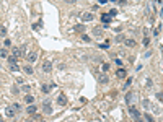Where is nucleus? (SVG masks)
<instances>
[{"instance_id":"obj_1","label":"nucleus","mask_w":163,"mask_h":122,"mask_svg":"<svg viewBox=\"0 0 163 122\" xmlns=\"http://www.w3.org/2000/svg\"><path fill=\"white\" fill-rule=\"evenodd\" d=\"M57 104H59V106H67V98L64 95H60L57 98Z\"/></svg>"},{"instance_id":"obj_2","label":"nucleus","mask_w":163,"mask_h":122,"mask_svg":"<svg viewBox=\"0 0 163 122\" xmlns=\"http://www.w3.org/2000/svg\"><path fill=\"white\" fill-rule=\"evenodd\" d=\"M51 68H52V62H51V60H46V62L43 63V70L44 72H51Z\"/></svg>"},{"instance_id":"obj_3","label":"nucleus","mask_w":163,"mask_h":122,"mask_svg":"<svg viewBox=\"0 0 163 122\" xmlns=\"http://www.w3.org/2000/svg\"><path fill=\"white\" fill-rule=\"evenodd\" d=\"M43 109H44V114H52V107H51V104H47V101H44Z\"/></svg>"},{"instance_id":"obj_4","label":"nucleus","mask_w":163,"mask_h":122,"mask_svg":"<svg viewBox=\"0 0 163 122\" xmlns=\"http://www.w3.org/2000/svg\"><path fill=\"white\" fill-rule=\"evenodd\" d=\"M82 20L85 21V23L86 21H91L93 20V13H83V15H82Z\"/></svg>"},{"instance_id":"obj_5","label":"nucleus","mask_w":163,"mask_h":122,"mask_svg":"<svg viewBox=\"0 0 163 122\" xmlns=\"http://www.w3.org/2000/svg\"><path fill=\"white\" fill-rule=\"evenodd\" d=\"M36 59H38V54H36V52H29V54H28V62H36Z\"/></svg>"},{"instance_id":"obj_6","label":"nucleus","mask_w":163,"mask_h":122,"mask_svg":"<svg viewBox=\"0 0 163 122\" xmlns=\"http://www.w3.org/2000/svg\"><path fill=\"white\" fill-rule=\"evenodd\" d=\"M129 112H131V114L134 116V117H139V116H140L139 109H137V107H134V106H131V107H129Z\"/></svg>"},{"instance_id":"obj_7","label":"nucleus","mask_w":163,"mask_h":122,"mask_svg":"<svg viewBox=\"0 0 163 122\" xmlns=\"http://www.w3.org/2000/svg\"><path fill=\"white\" fill-rule=\"evenodd\" d=\"M101 21L105 23V26H109V21H111V16H109V15H101Z\"/></svg>"},{"instance_id":"obj_8","label":"nucleus","mask_w":163,"mask_h":122,"mask_svg":"<svg viewBox=\"0 0 163 122\" xmlns=\"http://www.w3.org/2000/svg\"><path fill=\"white\" fill-rule=\"evenodd\" d=\"M15 107H13V106H10V107H7V116H8V117H13V116H15Z\"/></svg>"},{"instance_id":"obj_9","label":"nucleus","mask_w":163,"mask_h":122,"mask_svg":"<svg viewBox=\"0 0 163 122\" xmlns=\"http://www.w3.org/2000/svg\"><path fill=\"white\" fill-rule=\"evenodd\" d=\"M26 112H28V114H36V106H33V104H29V106H28L26 107Z\"/></svg>"},{"instance_id":"obj_10","label":"nucleus","mask_w":163,"mask_h":122,"mask_svg":"<svg viewBox=\"0 0 163 122\" xmlns=\"http://www.w3.org/2000/svg\"><path fill=\"white\" fill-rule=\"evenodd\" d=\"M23 72H25V73H28V75H33V67H31V65H25Z\"/></svg>"},{"instance_id":"obj_11","label":"nucleus","mask_w":163,"mask_h":122,"mask_svg":"<svg viewBox=\"0 0 163 122\" xmlns=\"http://www.w3.org/2000/svg\"><path fill=\"white\" fill-rule=\"evenodd\" d=\"M116 75L119 77V78H124V77H126V70H124V68H119V70L116 72Z\"/></svg>"},{"instance_id":"obj_12","label":"nucleus","mask_w":163,"mask_h":122,"mask_svg":"<svg viewBox=\"0 0 163 122\" xmlns=\"http://www.w3.org/2000/svg\"><path fill=\"white\" fill-rule=\"evenodd\" d=\"M7 60H8V65H10V63H16V57H15V55H8Z\"/></svg>"},{"instance_id":"obj_13","label":"nucleus","mask_w":163,"mask_h":122,"mask_svg":"<svg viewBox=\"0 0 163 122\" xmlns=\"http://www.w3.org/2000/svg\"><path fill=\"white\" fill-rule=\"evenodd\" d=\"M25 101H26L28 104H33V101H34V98H33L31 95H26V96H25Z\"/></svg>"},{"instance_id":"obj_14","label":"nucleus","mask_w":163,"mask_h":122,"mask_svg":"<svg viewBox=\"0 0 163 122\" xmlns=\"http://www.w3.org/2000/svg\"><path fill=\"white\" fill-rule=\"evenodd\" d=\"M10 70L12 72H20V67L16 65V63H10Z\"/></svg>"},{"instance_id":"obj_15","label":"nucleus","mask_w":163,"mask_h":122,"mask_svg":"<svg viewBox=\"0 0 163 122\" xmlns=\"http://www.w3.org/2000/svg\"><path fill=\"white\" fill-rule=\"evenodd\" d=\"M126 46H129V47H134V46H136V41H132V39H126Z\"/></svg>"},{"instance_id":"obj_16","label":"nucleus","mask_w":163,"mask_h":122,"mask_svg":"<svg viewBox=\"0 0 163 122\" xmlns=\"http://www.w3.org/2000/svg\"><path fill=\"white\" fill-rule=\"evenodd\" d=\"M93 34H96V36H100V34H103V29H101V28H95V29H93Z\"/></svg>"},{"instance_id":"obj_17","label":"nucleus","mask_w":163,"mask_h":122,"mask_svg":"<svg viewBox=\"0 0 163 122\" xmlns=\"http://www.w3.org/2000/svg\"><path fill=\"white\" fill-rule=\"evenodd\" d=\"M85 29V24H77L75 26V31H83Z\"/></svg>"},{"instance_id":"obj_18","label":"nucleus","mask_w":163,"mask_h":122,"mask_svg":"<svg viewBox=\"0 0 163 122\" xmlns=\"http://www.w3.org/2000/svg\"><path fill=\"white\" fill-rule=\"evenodd\" d=\"M145 119H147V121H148V122H155V119L152 117V116H150V114H145Z\"/></svg>"},{"instance_id":"obj_19","label":"nucleus","mask_w":163,"mask_h":122,"mask_svg":"<svg viewBox=\"0 0 163 122\" xmlns=\"http://www.w3.org/2000/svg\"><path fill=\"white\" fill-rule=\"evenodd\" d=\"M157 99H158L160 102H163V93H157Z\"/></svg>"},{"instance_id":"obj_20","label":"nucleus","mask_w":163,"mask_h":122,"mask_svg":"<svg viewBox=\"0 0 163 122\" xmlns=\"http://www.w3.org/2000/svg\"><path fill=\"white\" fill-rule=\"evenodd\" d=\"M3 46H5V47H10V46H12V41H10V39H5Z\"/></svg>"},{"instance_id":"obj_21","label":"nucleus","mask_w":163,"mask_h":122,"mask_svg":"<svg viewBox=\"0 0 163 122\" xmlns=\"http://www.w3.org/2000/svg\"><path fill=\"white\" fill-rule=\"evenodd\" d=\"M49 90H51L49 85H44V86H43V93H49Z\"/></svg>"},{"instance_id":"obj_22","label":"nucleus","mask_w":163,"mask_h":122,"mask_svg":"<svg viewBox=\"0 0 163 122\" xmlns=\"http://www.w3.org/2000/svg\"><path fill=\"white\" fill-rule=\"evenodd\" d=\"M117 15V10H111V12H109V16H116Z\"/></svg>"},{"instance_id":"obj_23","label":"nucleus","mask_w":163,"mask_h":122,"mask_svg":"<svg viewBox=\"0 0 163 122\" xmlns=\"http://www.w3.org/2000/svg\"><path fill=\"white\" fill-rule=\"evenodd\" d=\"M8 55V52H7V49H2V57H7Z\"/></svg>"},{"instance_id":"obj_24","label":"nucleus","mask_w":163,"mask_h":122,"mask_svg":"<svg viewBox=\"0 0 163 122\" xmlns=\"http://www.w3.org/2000/svg\"><path fill=\"white\" fill-rule=\"evenodd\" d=\"M132 96H134V95H132V93H129V95L126 96V101H131V99H132Z\"/></svg>"},{"instance_id":"obj_25","label":"nucleus","mask_w":163,"mask_h":122,"mask_svg":"<svg viewBox=\"0 0 163 122\" xmlns=\"http://www.w3.org/2000/svg\"><path fill=\"white\" fill-rule=\"evenodd\" d=\"M13 107H15L16 111H21V106H20V104H13Z\"/></svg>"},{"instance_id":"obj_26","label":"nucleus","mask_w":163,"mask_h":122,"mask_svg":"<svg viewBox=\"0 0 163 122\" xmlns=\"http://www.w3.org/2000/svg\"><path fill=\"white\" fill-rule=\"evenodd\" d=\"M23 91H26V93H28V91H29V86H28V85H23Z\"/></svg>"},{"instance_id":"obj_27","label":"nucleus","mask_w":163,"mask_h":122,"mask_svg":"<svg viewBox=\"0 0 163 122\" xmlns=\"http://www.w3.org/2000/svg\"><path fill=\"white\" fill-rule=\"evenodd\" d=\"M2 36H7V28H2Z\"/></svg>"},{"instance_id":"obj_28","label":"nucleus","mask_w":163,"mask_h":122,"mask_svg":"<svg viewBox=\"0 0 163 122\" xmlns=\"http://www.w3.org/2000/svg\"><path fill=\"white\" fill-rule=\"evenodd\" d=\"M65 2H67V3H74L75 0H65Z\"/></svg>"},{"instance_id":"obj_29","label":"nucleus","mask_w":163,"mask_h":122,"mask_svg":"<svg viewBox=\"0 0 163 122\" xmlns=\"http://www.w3.org/2000/svg\"><path fill=\"white\" fill-rule=\"evenodd\" d=\"M136 122H144L142 119H139V117H136Z\"/></svg>"},{"instance_id":"obj_30","label":"nucleus","mask_w":163,"mask_h":122,"mask_svg":"<svg viewBox=\"0 0 163 122\" xmlns=\"http://www.w3.org/2000/svg\"><path fill=\"white\" fill-rule=\"evenodd\" d=\"M111 2H116V0H111Z\"/></svg>"},{"instance_id":"obj_31","label":"nucleus","mask_w":163,"mask_h":122,"mask_svg":"<svg viewBox=\"0 0 163 122\" xmlns=\"http://www.w3.org/2000/svg\"><path fill=\"white\" fill-rule=\"evenodd\" d=\"M160 122H163V119H162V121H160Z\"/></svg>"}]
</instances>
